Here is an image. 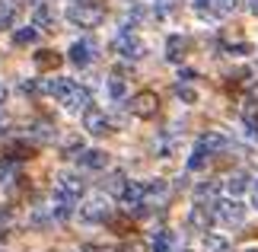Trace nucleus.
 <instances>
[{
    "label": "nucleus",
    "mask_w": 258,
    "mask_h": 252,
    "mask_svg": "<svg viewBox=\"0 0 258 252\" xmlns=\"http://www.w3.org/2000/svg\"><path fill=\"white\" fill-rule=\"evenodd\" d=\"M67 19L80 29H96L105 19V7L102 4H89V0H77L67 7Z\"/></svg>",
    "instance_id": "1"
},
{
    "label": "nucleus",
    "mask_w": 258,
    "mask_h": 252,
    "mask_svg": "<svg viewBox=\"0 0 258 252\" xmlns=\"http://www.w3.org/2000/svg\"><path fill=\"white\" fill-rule=\"evenodd\" d=\"M112 48H115V55H121V58H127V61H141V58L147 55V45L137 38V32H134V26H121V32L115 35V42H112Z\"/></svg>",
    "instance_id": "2"
},
{
    "label": "nucleus",
    "mask_w": 258,
    "mask_h": 252,
    "mask_svg": "<svg viewBox=\"0 0 258 252\" xmlns=\"http://www.w3.org/2000/svg\"><path fill=\"white\" fill-rule=\"evenodd\" d=\"M77 214H80L83 224H105L108 217H112V201L105 195H93L86 198L80 208H77Z\"/></svg>",
    "instance_id": "3"
},
{
    "label": "nucleus",
    "mask_w": 258,
    "mask_h": 252,
    "mask_svg": "<svg viewBox=\"0 0 258 252\" xmlns=\"http://www.w3.org/2000/svg\"><path fill=\"white\" fill-rule=\"evenodd\" d=\"M214 217L226 227H239L245 220V208L236 198H223V201H214Z\"/></svg>",
    "instance_id": "4"
},
{
    "label": "nucleus",
    "mask_w": 258,
    "mask_h": 252,
    "mask_svg": "<svg viewBox=\"0 0 258 252\" xmlns=\"http://www.w3.org/2000/svg\"><path fill=\"white\" fill-rule=\"evenodd\" d=\"M239 0H195V13L201 19H226Z\"/></svg>",
    "instance_id": "5"
},
{
    "label": "nucleus",
    "mask_w": 258,
    "mask_h": 252,
    "mask_svg": "<svg viewBox=\"0 0 258 252\" xmlns=\"http://www.w3.org/2000/svg\"><path fill=\"white\" fill-rule=\"evenodd\" d=\"M96 52H99V45L93 42V38H80V42H74V45H71L67 58H71V64H74V67H89V64L96 61Z\"/></svg>",
    "instance_id": "6"
},
{
    "label": "nucleus",
    "mask_w": 258,
    "mask_h": 252,
    "mask_svg": "<svg viewBox=\"0 0 258 252\" xmlns=\"http://www.w3.org/2000/svg\"><path fill=\"white\" fill-rule=\"evenodd\" d=\"M131 115L137 118H153L156 112H160V99H156V93H150V89H144V93H137L131 96Z\"/></svg>",
    "instance_id": "7"
},
{
    "label": "nucleus",
    "mask_w": 258,
    "mask_h": 252,
    "mask_svg": "<svg viewBox=\"0 0 258 252\" xmlns=\"http://www.w3.org/2000/svg\"><path fill=\"white\" fill-rule=\"evenodd\" d=\"M83 128L89 131V134H108V131H112V122H108V115L102 112V109L89 106L83 112Z\"/></svg>",
    "instance_id": "8"
},
{
    "label": "nucleus",
    "mask_w": 258,
    "mask_h": 252,
    "mask_svg": "<svg viewBox=\"0 0 258 252\" xmlns=\"http://www.w3.org/2000/svg\"><path fill=\"white\" fill-rule=\"evenodd\" d=\"M195 147H201L204 154H223V150H230V137L220 134V131H204L201 137H198V144Z\"/></svg>",
    "instance_id": "9"
},
{
    "label": "nucleus",
    "mask_w": 258,
    "mask_h": 252,
    "mask_svg": "<svg viewBox=\"0 0 258 252\" xmlns=\"http://www.w3.org/2000/svg\"><path fill=\"white\" fill-rule=\"evenodd\" d=\"M214 208H204L201 201H198V205L188 211V227L191 230H198V233H207V230H211V224H214Z\"/></svg>",
    "instance_id": "10"
},
{
    "label": "nucleus",
    "mask_w": 258,
    "mask_h": 252,
    "mask_svg": "<svg viewBox=\"0 0 258 252\" xmlns=\"http://www.w3.org/2000/svg\"><path fill=\"white\" fill-rule=\"evenodd\" d=\"M166 198H169V182H163V179H150V182H144V208L163 205Z\"/></svg>",
    "instance_id": "11"
},
{
    "label": "nucleus",
    "mask_w": 258,
    "mask_h": 252,
    "mask_svg": "<svg viewBox=\"0 0 258 252\" xmlns=\"http://www.w3.org/2000/svg\"><path fill=\"white\" fill-rule=\"evenodd\" d=\"M54 191H61V195H67V198H80L83 195V188H86V182H83V179L80 176H74V173H61V176H57L54 179Z\"/></svg>",
    "instance_id": "12"
},
{
    "label": "nucleus",
    "mask_w": 258,
    "mask_h": 252,
    "mask_svg": "<svg viewBox=\"0 0 258 252\" xmlns=\"http://www.w3.org/2000/svg\"><path fill=\"white\" fill-rule=\"evenodd\" d=\"M188 55V38L185 35H169L166 38V58L172 64H182V58Z\"/></svg>",
    "instance_id": "13"
},
{
    "label": "nucleus",
    "mask_w": 258,
    "mask_h": 252,
    "mask_svg": "<svg viewBox=\"0 0 258 252\" xmlns=\"http://www.w3.org/2000/svg\"><path fill=\"white\" fill-rule=\"evenodd\" d=\"M182 243H178V233L172 230H160V233H153V252H178Z\"/></svg>",
    "instance_id": "14"
},
{
    "label": "nucleus",
    "mask_w": 258,
    "mask_h": 252,
    "mask_svg": "<svg viewBox=\"0 0 258 252\" xmlns=\"http://www.w3.org/2000/svg\"><path fill=\"white\" fill-rule=\"evenodd\" d=\"M77 160H80L83 169H105L108 166V154H105V150H83Z\"/></svg>",
    "instance_id": "15"
},
{
    "label": "nucleus",
    "mask_w": 258,
    "mask_h": 252,
    "mask_svg": "<svg viewBox=\"0 0 258 252\" xmlns=\"http://www.w3.org/2000/svg\"><path fill=\"white\" fill-rule=\"evenodd\" d=\"M51 214H54V220H67V217H74V198H67V195H61V191H54Z\"/></svg>",
    "instance_id": "16"
},
{
    "label": "nucleus",
    "mask_w": 258,
    "mask_h": 252,
    "mask_svg": "<svg viewBox=\"0 0 258 252\" xmlns=\"http://www.w3.org/2000/svg\"><path fill=\"white\" fill-rule=\"evenodd\" d=\"M32 26H35V29L54 26V13H51V7H48V4H38V7L32 10Z\"/></svg>",
    "instance_id": "17"
},
{
    "label": "nucleus",
    "mask_w": 258,
    "mask_h": 252,
    "mask_svg": "<svg viewBox=\"0 0 258 252\" xmlns=\"http://www.w3.org/2000/svg\"><path fill=\"white\" fill-rule=\"evenodd\" d=\"M223 188L230 191V198H239L242 191L249 188V176H245V173H233V176H230V179L223 182Z\"/></svg>",
    "instance_id": "18"
},
{
    "label": "nucleus",
    "mask_w": 258,
    "mask_h": 252,
    "mask_svg": "<svg viewBox=\"0 0 258 252\" xmlns=\"http://www.w3.org/2000/svg\"><path fill=\"white\" fill-rule=\"evenodd\" d=\"M204 252H230V239L207 230V233H204Z\"/></svg>",
    "instance_id": "19"
},
{
    "label": "nucleus",
    "mask_w": 258,
    "mask_h": 252,
    "mask_svg": "<svg viewBox=\"0 0 258 252\" xmlns=\"http://www.w3.org/2000/svg\"><path fill=\"white\" fill-rule=\"evenodd\" d=\"M102 188H105V191H112V195H118V198H121V191L127 188V179H124V173H112V176H108L105 182H102Z\"/></svg>",
    "instance_id": "20"
},
{
    "label": "nucleus",
    "mask_w": 258,
    "mask_h": 252,
    "mask_svg": "<svg viewBox=\"0 0 258 252\" xmlns=\"http://www.w3.org/2000/svg\"><path fill=\"white\" fill-rule=\"evenodd\" d=\"M105 89H108V96H112V99H124V93H127V83H124V80L118 77V74H112V77L105 80Z\"/></svg>",
    "instance_id": "21"
},
{
    "label": "nucleus",
    "mask_w": 258,
    "mask_h": 252,
    "mask_svg": "<svg viewBox=\"0 0 258 252\" xmlns=\"http://www.w3.org/2000/svg\"><path fill=\"white\" fill-rule=\"evenodd\" d=\"M16 19V4L13 0H0V29H10Z\"/></svg>",
    "instance_id": "22"
},
{
    "label": "nucleus",
    "mask_w": 258,
    "mask_h": 252,
    "mask_svg": "<svg viewBox=\"0 0 258 252\" xmlns=\"http://www.w3.org/2000/svg\"><path fill=\"white\" fill-rule=\"evenodd\" d=\"M13 42H16V45H35V42H38V29H35V26L16 29V32H13Z\"/></svg>",
    "instance_id": "23"
},
{
    "label": "nucleus",
    "mask_w": 258,
    "mask_h": 252,
    "mask_svg": "<svg viewBox=\"0 0 258 252\" xmlns=\"http://www.w3.org/2000/svg\"><path fill=\"white\" fill-rule=\"evenodd\" d=\"M35 64L42 67V70L57 67V64H61V55H57V52H38V55H35Z\"/></svg>",
    "instance_id": "24"
},
{
    "label": "nucleus",
    "mask_w": 258,
    "mask_h": 252,
    "mask_svg": "<svg viewBox=\"0 0 258 252\" xmlns=\"http://www.w3.org/2000/svg\"><path fill=\"white\" fill-rule=\"evenodd\" d=\"M217 191H220V185H217V182H204V185L195 188V198H198V201H214Z\"/></svg>",
    "instance_id": "25"
},
{
    "label": "nucleus",
    "mask_w": 258,
    "mask_h": 252,
    "mask_svg": "<svg viewBox=\"0 0 258 252\" xmlns=\"http://www.w3.org/2000/svg\"><path fill=\"white\" fill-rule=\"evenodd\" d=\"M207 160H211V154H204L201 147H195V150H191V157H188V169H204V166H207Z\"/></svg>",
    "instance_id": "26"
},
{
    "label": "nucleus",
    "mask_w": 258,
    "mask_h": 252,
    "mask_svg": "<svg viewBox=\"0 0 258 252\" xmlns=\"http://www.w3.org/2000/svg\"><path fill=\"white\" fill-rule=\"evenodd\" d=\"M54 214H51V208H35L32 211V227H45V224H51Z\"/></svg>",
    "instance_id": "27"
},
{
    "label": "nucleus",
    "mask_w": 258,
    "mask_h": 252,
    "mask_svg": "<svg viewBox=\"0 0 258 252\" xmlns=\"http://www.w3.org/2000/svg\"><path fill=\"white\" fill-rule=\"evenodd\" d=\"M175 96L182 99V103H188V106H195V103H198V93H195L191 86H185V83H178V86H175Z\"/></svg>",
    "instance_id": "28"
},
{
    "label": "nucleus",
    "mask_w": 258,
    "mask_h": 252,
    "mask_svg": "<svg viewBox=\"0 0 258 252\" xmlns=\"http://www.w3.org/2000/svg\"><path fill=\"white\" fill-rule=\"evenodd\" d=\"M32 137H38V140H51V137H54V128L48 125V122H38V125L32 128Z\"/></svg>",
    "instance_id": "29"
},
{
    "label": "nucleus",
    "mask_w": 258,
    "mask_h": 252,
    "mask_svg": "<svg viewBox=\"0 0 258 252\" xmlns=\"http://www.w3.org/2000/svg\"><path fill=\"white\" fill-rule=\"evenodd\" d=\"M83 150H86V147H83V140H80V137H71V140L64 144V157H74V154L80 157Z\"/></svg>",
    "instance_id": "30"
},
{
    "label": "nucleus",
    "mask_w": 258,
    "mask_h": 252,
    "mask_svg": "<svg viewBox=\"0 0 258 252\" xmlns=\"http://www.w3.org/2000/svg\"><path fill=\"white\" fill-rule=\"evenodd\" d=\"M153 7L160 10V13H172V10L182 7V0H153Z\"/></svg>",
    "instance_id": "31"
},
{
    "label": "nucleus",
    "mask_w": 258,
    "mask_h": 252,
    "mask_svg": "<svg viewBox=\"0 0 258 252\" xmlns=\"http://www.w3.org/2000/svg\"><path fill=\"white\" fill-rule=\"evenodd\" d=\"M10 154H13L16 160H29V154H32V147H29V144H13V150H10Z\"/></svg>",
    "instance_id": "32"
},
{
    "label": "nucleus",
    "mask_w": 258,
    "mask_h": 252,
    "mask_svg": "<svg viewBox=\"0 0 258 252\" xmlns=\"http://www.w3.org/2000/svg\"><path fill=\"white\" fill-rule=\"evenodd\" d=\"M10 173H13V163H10V160H0V182H7Z\"/></svg>",
    "instance_id": "33"
},
{
    "label": "nucleus",
    "mask_w": 258,
    "mask_h": 252,
    "mask_svg": "<svg viewBox=\"0 0 258 252\" xmlns=\"http://www.w3.org/2000/svg\"><path fill=\"white\" fill-rule=\"evenodd\" d=\"M118 252H147V246H144V243H137V239H134V243H124V246L118 249Z\"/></svg>",
    "instance_id": "34"
},
{
    "label": "nucleus",
    "mask_w": 258,
    "mask_h": 252,
    "mask_svg": "<svg viewBox=\"0 0 258 252\" xmlns=\"http://www.w3.org/2000/svg\"><path fill=\"white\" fill-rule=\"evenodd\" d=\"M7 224H10V211L0 208V230H7Z\"/></svg>",
    "instance_id": "35"
},
{
    "label": "nucleus",
    "mask_w": 258,
    "mask_h": 252,
    "mask_svg": "<svg viewBox=\"0 0 258 252\" xmlns=\"http://www.w3.org/2000/svg\"><path fill=\"white\" fill-rule=\"evenodd\" d=\"M252 205L258 208V179H255V185H252Z\"/></svg>",
    "instance_id": "36"
},
{
    "label": "nucleus",
    "mask_w": 258,
    "mask_h": 252,
    "mask_svg": "<svg viewBox=\"0 0 258 252\" xmlns=\"http://www.w3.org/2000/svg\"><path fill=\"white\" fill-rule=\"evenodd\" d=\"M7 96H10V89H7V86H0V106L7 103Z\"/></svg>",
    "instance_id": "37"
},
{
    "label": "nucleus",
    "mask_w": 258,
    "mask_h": 252,
    "mask_svg": "<svg viewBox=\"0 0 258 252\" xmlns=\"http://www.w3.org/2000/svg\"><path fill=\"white\" fill-rule=\"evenodd\" d=\"M249 10H252V16H258V0H249Z\"/></svg>",
    "instance_id": "38"
},
{
    "label": "nucleus",
    "mask_w": 258,
    "mask_h": 252,
    "mask_svg": "<svg viewBox=\"0 0 258 252\" xmlns=\"http://www.w3.org/2000/svg\"><path fill=\"white\" fill-rule=\"evenodd\" d=\"M35 4H48V0H35Z\"/></svg>",
    "instance_id": "39"
},
{
    "label": "nucleus",
    "mask_w": 258,
    "mask_h": 252,
    "mask_svg": "<svg viewBox=\"0 0 258 252\" xmlns=\"http://www.w3.org/2000/svg\"><path fill=\"white\" fill-rule=\"evenodd\" d=\"M249 252H258V249H249Z\"/></svg>",
    "instance_id": "40"
},
{
    "label": "nucleus",
    "mask_w": 258,
    "mask_h": 252,
    "mask_svg": "<svg viewBox=\"0 0 258 252\" xmlns=\"http://www.w3.org/2000/svg\"><path fill=\"white\" fill-rule=\"evenodd\" d=\"M71 4H77V0H71Z\"/></svg>",
    "instance_id": "41"
},
{
    "label": "nucleus",
    "mask_w": 258,
    "mask_h": 252,
    "mask_svg": "<svg viewBox=\"0 0 258 252\" xmlns=\"http://www.w3.org/2000/svg\"><path fill=\"white\" fill-rule=\"evenodd\" d=\"M0 252H4V249H0Z\"/></svg>",
    "instance_id": "42"
},
{
    "label": "nucleus",
    "mask_w": 258,
    "mask_h": 252,
    "mask_svg": "<svg viewBox=\"0 0 258 252\" xmlns=\"http://www.w3.org/2000/svg\"><path fill=\"white\" fill-rule=\"evenodd\" d=\"M0 125H4V122H0Z\"/></svg>",
    "instance_id": "43"
}]
</instances>
